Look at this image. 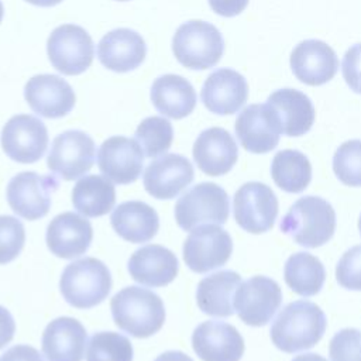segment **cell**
Returning a JSON list of instances; mask_svg holds the SVG:
<instances>
[{
    "label": "cell",
    "mask_w": 361,
    "mask_h": 361,
    "mask_svg": "<svg viewBox=\"0 0 361 361\" xmlns=\"http://www.w3.org/2000/svg\"><path fill=\"white\" fill-rule=\"evenodd\" d=\"M293 75L309 86H320L336 75L338 59L331 47L320 39L299 42L290 54Z\"/></svg>",
    "instance_id": "7402d4cb"
},
{
    "label": "cell",
    "mask_w": 361,
    "mask_h": 361,
    "mask_svg": "<svg viewBox=\"0 0 361 361\" xmlns=\"http://www.w3.org/2000/svg\"><path fill=\"white\" fill-rule=\"evenodd\" d=\"M135 140L141 145L144 155L148 158H155L164 155L172 145L173 128L172 124L158 116L144 118L137 130Z\"/></svg>",
    "instance_id": "d6a6232c"
},
{
    "label": "cell",
    "mask_w": 361,
    "mask_h": 361,
    "mask_svg": "<svg viewBox=\"0 0 361 361\" xmlns=\"http://www.w3.org/2000/svg\"><path fill=\"white\" fill-rule=\"evenodd\" d=\"M235 223L251 234L272 228L278 216V199L274 190L261 182H247L234 193Z\"/></svg>",
    "instance_id": "8fae6325"
},
{
    "label": "cell",
    "mask_w": 361,
    "mask_h": 361,
    "mask_svg": "<svg viewBox=\"0 0 361 361\" xmlns=\"http://www.w3.org/2000/svg\"><path fill=\"white\" fill-rule=\"evenodd\" d=\"M0 141L8 158L20 164H34L47 151L48 131L35 116L16 114L4 124Z\"/></svg>",
    "instance_id": "4fadbf2b"
},
{
    "label": "cell",
    "mask_w": 361,
    "mask_h": 361,
    "mask_svg": "<svg viewBox=\"0 0 361 361\" xmlns=\"http://www.w3.org/2000/svg\"><path fill=\"white\" fill-rule=\"evenodd\" d=\"M113 320L118 329L135 338H147L158 333L165 322L162 299L141 286H127L110 300Z\"/></svg>",
    "instance_id": "7a4b0ae2"
},
{
    "label": "cell",
    "mask_w": 361,
    "mask_h": 361,
    "mask_svg": "<svg viewBox=\"0 0 361 361\" xmlns=\"http://www.w3.org/2000/svg\"><path fill=\"white\" fill-rule=\"evenodd\" d=\"M209 4L219 16L234 17L247 7L248 0H209Z\"/></svg>",
    "instance_id": "60d3db41"
},
{
    "label": "cell",
    "mask_w": 361,
    "mask_h": 361,
    "mask_svg": "<svg viewBox=\"0 0 361 361\" xmlns=\"http://www.w3.org/2000/svg\"><path fill=\"white\" fill-rule=\"evenodd\" d=\"M86 338V329L79 320L62 316L45 327L42 353L48 361H82Z\"/></svg>",
    "instance_id": "d4e9b609"
},
{
    "label": "cell",
    "mask_w": 361,
    "mask_h": 361,
    "mask_svg": "<svg viewBox=\"0 0 361 361\" xmlns=\"http://www.w3.org/2000/svg\"><path fill=\"white\" fill-rule=\"evenodd\" d=\"M331 361H361V333L357 329H343L330 340Z\"/></svg>",
    "instance_id": "8d00e7d4"
},
{
    "label": "cell",
    "mask_w": 361,
    "mask_h": 361,
    "mask_svg": "<svg viewBox=\"0 0 361 361\" xmlns=\"http://www.w3.org/2000/svg\"><path fill=\"white\" fill-rule=\"evenodd\" d=\"M131 341L116 331L94 333L86 351V361H133Z\"/></svg>",
    "instance_id": "836d02e7"
},
{
    "label": "cell",
    "mask_w": 361,
    "mask_h": 361,
    "mask_svg": "<svg viewBox=\"0 0 361 361\" xmlns=\"http://www.w3.org/2000/svg\"><path fill=\"white\" fill-rule=\"evenodd\" d=\"M172 51L178 62L189 69L203 71L214 66L224 51L220 31L210 23L190 20L178 27Z\"/></svg>",
    "instance_id": "5b68a950"
},
{
    "label": "cell",
    "mask_w": 361,
    "mask_h": 361,
    "mask_svg": "<svg viewBox=\"0 0 361 361\" xmlns=\"http://www.w3.org/2000/svg\"><path fill=\"white\" fill-rule=\"evenodd\" d=\"M155 361H193L188 354L182 351H165L155 358Z\"/></svg>",
    "instance_id": "7bdbcfd3"
},
{
    "label": "cell",
    "mask_w": 361,
    "mask_h": 361,
    "mask_svg": "<svg viewBox=\"0 0 361 361\" xmlns=\"http://www.w3.org/2000/svg\"><path fill=\"white\" fill-rule=\"evenodd\" d=\"M147 45L134 30L116 28L107 32L97 45L100 63L114 72L124 73L138 68L145 59Z\"/></svg>",
    "instance_id": "603a6c76"
},
{
    "label": "cell",
    "mask_w": 361,
    "mask_h": 361,
    "mask_svg": "<svg viewBox=\"0 0 361 361\" xmlns=\"http://www.w3.org/2000/svg\"><path fill=\"white\" fill-rule=\"evenodd\" d=\"M179 271L176 255L164 245L148 244L128 259L130 276L145 286L161 288L171 283Z\"/></svg>",
    "instance_id": "cb8c5ba5"
},
{
    "label": "cell",
    "mask_w": 361,
    "mask_h": 361,
    "mask_svg": "<svg viewBox=\"0 0 361 361\" xmlns=\"http://www.w3.org/2000/svg\"><path fill=\"white\" fill-rule=\"evenodd\" d=\"M16 323L11 313L0 305V348L6 347L14 337Z\"/></svg>",
    "instance_id": "b9f144b4"
},
{
    "label": "cell",
    "mask_w": 361,
    "mask_h": 361,
    "mask_svg": "<svg viewBox=\"0 0 361 361\" xmlns=\"http://www.w3.org/2000/svg\"><path fill=\"white\" fill-rule=\"evenodd\" d=\"M333 171L347 186H361V140L343 142L333 157Z\"/></svg>",
    "instance_id": "e575fe53"
},
{
    "label": "cell",
    "mask_w": 361,
    "mask_h": 361,
    "mask_svg": "<svg viewBox=\"0 0 361 361\" xmlns=\"http://www.w3.org/2000/svg\"><path fill=\"white\" fill-rule=\"evenodd\" d=\"M0 361H44L39 351L27 344H17L1 354Z\"/></svg>",
    "instance_id": "ab89813d"
},
{
    "label": "cell",
    "mask_w": 361,
    "mask_h": 361,
    "mask_svg": "<svg viewBox=\"0 0 361 361\" xmlns=\"http://www.w3.org/2000/svg\"><path fill=\"white\" fill-rule=\"evenodd\" d=\"M58 186L59 183L52 175L21 172L13 176L7 185V203L17 216L25 220H38L49 212L51 199Z\"/></svg>",
    "instance_id": "ba28073f"
},
{
    "label": "cell",
    "mask_w": 361,
    "mask_h": 361,
    "mask_svg": "<svg viewBox=\"0 0 361 361\" xmlns=\"http://www.w3.org/2000/svg\"><path fill=\"white\" fill-rule=\"evenodd\" d=\"M228 213L227 192L213 182L192 186L175 204V220L185 231H192L203 224H224Z\"/></svg>",
    "instance_id": "8992f818"
},
{
    "label": "cell",
    "mask_w": 361,
    "mask_h": 361,
    "mask_svg": "<svg viewBox=\"0 0 361 361\" xmlns=\"http://www.w3.org/2000/svg\"><path fill=\"white\" fill-rule=\"evenodd\" d=\"M327 326L324 312L313 302L295 300L288 303L271 324L269 336L283 353L309 350L323 337Z\"/></svg>",
    "instance_id": "6da1fadb"
},
{
    "label": "cell",
    "mask_w": 361,
    "mask_h": 361,
    "mask_svg": "<svg viewBox=\"0 0 361 361\" xmlns=\"http://www.w3.org/2000/svg\"><path fill=\"white\" fill-rule=\"evenodd\" d=\"M292 361H327L324 357L314 354V353H306V354H300L296 355Z\"/></svg>",
    "instance_id": "ee69618b"
},
{
    "label": "cell",
    "mask_w": 361,
    "mask_h": 361,
    "mask_svg": "<svg viewBox=\"0 0 361 361\" xmlns=\"http://www.w3.org/2000/svg\"><path fill=\"white\" fill-rule=\"evenodd\" d=\"M286 285L300 296H313L320 292L326 279L322 261L309 252L292 254L283 267Z\"/></svg>",
    "instance_id": "4dcf8cb0"
},
{
    "label": "cell",
    "mask_w": 361,
    "mask_h": 361,
    "mask_svg": "<svg viewBox=\"0 0 361 361\" xmlns=\"http://www.w3.org/2000/svg\"><path fill=\"white\" fill-rule=\"evenodd\" d=\"M231 252L233 240L219 224H203L193 228L183 243V261L190 271L197 274L223 267Z\"/></svg>",
    "instance_id": "30bf717a"
},
{
    "label": "cell",
    "mask_w": 361,
    "mask_h": 361,
    "mask_svg": "<svg viewBox=\"0 0 361 361\" xmlns=\"http://www.w3.org/2000/svg\"><path fill=\"white\" fill-rule=\"evenodd\" d=\"M195 171L188 158L179 154H164L144 171L145 190L155 199H173L192 183Z\"/></svg>",
    "instance_id": "e0dca14e"
},
{
    "label": "cell",
    "mask_w": 361,
    "mask_h": 361,
    "mask_svg": "<svg viewBox=\"0 0 361 361\" xmlns=\"http://www.w3.org/2000/svg\"><path fill=\"white\" fill-rule=\"evenodd\" d=\"M118 1H127V0H118Z\"/></svg>",
    "instance_id": "c3c4849f"
},
{
    "label": "cell",
    "mask_w": 361,
    "mask_h": 361,
    "mask_svg": "<svg viewBox=\"0 0 361 361\" xmlns=\"http://www.w3.org/2000/svg\"><path fill=\"white\" fill-rule=\"evenodd\" d=\"M47 52L58 72L73 76L83 73L92 65L94 45L85 28L76 24H63L51 32Z\"/></svg>",
    "instance_id": "52a82bcc"
},
{
    "label": "cell",
    "mask_w": 361,
    "mask_h": 361,
    "mask_svg": "<svg viewBox=\"0 0 361 361\" xmlns=\"http://www.w3.org/2000/svg\"><path fill=\"white\" fill-rule=\"evenodd\" d=\"M24 97L34 113L45 118H59L71 113L76 97L72 86L56 75H35L24 86Z\"/></svg>",
    "instance_id": "9a60e30c"
},
{
    "label": "cell",
    "mask_w": 361,
    "mask_h": 361,
    "mask_svg": "<svg viewBox=\"0 0 361 361\" xmlns=\"http://www.w3.org/2000/svg\"><path fill=\"white\" fill-rule=\"evenodd\" d=\"M234 130L244 149L252 154H267L279 142L281 127L267 103L247 106L238 114Z\"/></svg>",
    "instance_id": "2e32d148"
},
{
    "label": "cell",
    "mask_w": 361,
    "mask_h": 361,
    "mask_svg": "<svg viewBox=\"0 0 361 361\" xmlns=\"http://www.w3.org/2000/svg\"><path fill=\"white\" fill-rule=\"evenodd\" d=\"M341 71L350 89L361 94V44L353 45L345 52L341 63Z\"/></svg>",
    "instance_id": "f35d334b"
},
{
    "label": "cell",
    "mask_w": 361,
    "mask_h": 361,
    "mask_svg": "<svg viewBox=\"0 0 361 361\" xmlns=\"http://www.w3.org/2000/svg\"><path fill=\"white\" fill-rule=\"evenodd\" d=\"M93 138L80 130H68L56 135L47 157V166L63 180L85 175L94 164Z\"/></svg>",
    "instance_id": "9c48e42d"
},
{
    "label": "cell",
    "mask_w": 361,
    "mask_h": 361,
    "mask_svg": "<svg viewBox=\"0 0 361 361\" xmlns=\"http://www.w3.org/2000/svg\"><path fill=\"white\" fill-rule=\"evenodd\" d=\"M337 282L350 290H361V245L347 250L336 267Z\"/></svg>",
    "instance_id": "74e56055"
},
{
    "label": "cell",
    "mask_w": 361,
    "mask_h": 361,
    "mask_svg": "<svg viewBox=\"0 0 361 361\" xmlns=\"http://www.w3.org/2000/svg\"><path fill=\"white\" fill-rule=\"evenodd\" d=\"M110 223L123 240L133 244L152 240L159 228V219L155 209L141 200L120 203L113 209Z\"/></svg>",
    "instance_id": "4316f807"
},
{
    "label": "cell",
    "mask_w": 361,
    "mask_h": 361,
    "mask_svg": "<svg viewBox=\"0 0 361 361\" xmlns=\"http://www.w3.org/2000/svg\"><path fill=\"white\" fill-rule=\"evenodd\" d=\"M192 347L202 361H240L244 354L238 330L220 320L200 323L193 330Z\"/></svg>",
    "instance_id": "ac0fdd59"
},
{
    "label": "cell",
    "mask_w": 361,
    "mask_h": 361,
    "mask_svg": "<svg viewBox=\"0 0 361 361\" xmlns=\"http://www.w3.org/2000/svg\"><path fill=\"white\" fill-rule=\"evenodd\" d=\"M271 175L278 188L288 193L303 192L312 179V165L305 154L296 149H283L275 154Z\"/></svg>",
    "instance_id": "1f68e13d"
},
{
    "label": "cell",
    "mask_w": 361,
    "mask_h": 361,
    "mask_svg": "<svg viewBox=\"0 0 361 361\" xmlns=\"http://www.w3.org/2000/svg\"><path fill=\"white\" fill-rule=\"evenodd\" d=\"M59 289L71 306L90 309L107 298L111 289V275L104 262L85 257L65 267Z\"/></svg>",
    "instance_id": "277c9868"
},
{
    "label": "cell",
    "mask_w": 361,
    "mask_h": 361,
    "mask_svg": "<svg viewBox=\"0 0 361 361\" xmlns=\"http://www.w3.org/2000/svg\"><path fill=\"white\" fill-rule=\"evenodd\" d=\"M196 92L183 76L166 73L157 78L151 86V102L154 107L169 118H183L196 106Z\"/></svg>",
    "instance_id": "83f0119b"
},
{
    "label": "cell",
    "mask_w": 361,
    "mask_h": 361,
    "mask_svg": "<svg viewBox=\"0 0 361 361\" xmlns=\"http://www.w3.org/2000/svg\"><path fill=\"white\" fill-rule=\"evenodd\" d=\"M282 303L279 285L262 275L252 276L240 283L234 293L233 306L238 317L248 326H265Z\"/></svg>",
    "instance_id": "7c38bea8"
},
{
    "label": "cell",
    "mask_w": 361,
    "mask_h": 361,
    "mask_svg": "<svg viewBox=\"0 0 361 361\" xmlns=\"http://www.w3.org/2000/svg\"><path fill=\"white\" fill-rule=\"evenodd\" d=\"M267 104L275 113L281 134L299 137L307 133L314 123V107L310 99L296 89H279L274 92Z\"/></svg>",
    "instance_id": "484cf974"
},
{
    "label": "cell",
    "mask_w": 361,
    "mask_h": 361,
    "mask_svg": "<svg viewBox=\"0 0 361 361\" xmlns=\"http://www.w3.org/2000/svg\"><path fill=\"white\" fill-rule=\"evenodd\" d=\"M34 6H39V7H52L59 4L62 0H25Z\"/></svg>",
    "instance_id": "f6af8a7d"
},
{
    "label": "cell",
    "mask_w": 361,
    "mask_h": 361,
    "mask_svg": "<svg viewBox=\"0 0 361 361\" xmlns=\"http://www.w3.org/2000/svg\"><path fill=\"white\" fill-rule=\"evenodd\" d=\"M358 230H360V234H361V216H360V220H358Z\"/></svg>",
    "instance_id": "7dc6e473"
},
{
    "label": "cell",
    "mask_w": 361,
    "mask_h": 361,
    "mask_svg": "<svg viewBox=\"0 0 361 361\" xmlns=\"http://www.w3.org/2000/svg\"><path fill=\"white\" fill-rule=\"evenodd\" d=\"M279 228L296 244L317 248L326 244L336 230L333 206L319 196L298 199L281 220Z\"/></svg>",
    "instance_id": "3957f363"
},
{
    "label": "cell",
    "mask_w": 361,
    "mask_h": 361,
    "mask_svg": "<svg viewBox=\"0 0 361 361\" xmlns=\"http://www.w3.org/2000/svg\"><path fill=\"white\" fill-rule=\"evenodd\" d=\"M241 276L234 271H217L197 283L196 302L199 309L214 317H228L234 313L233 299Z\"/></svg>",
    "instance_id": "f1b7e54d"
},
{
    "label": "cell",
    "mask_w": 361,
    "mask_h": 361,
    "mask_svg": "<svg viewBox=\"0 0 361 361\" xmlns=\"http://www.w3.org/2000/svg\"><path fill=\"white\" fill-rule=\"evenodd\" d=\"M100 172L114 183L130 185L135 182L144 165V151L137 140L114 135L103 141L97 152Z\"/></svg>",
    "instance_id": "5bb4252c"
},
{
    "label": "cell",
    "mask_w": 361,
    "mask_h": 361,
    "mask_svg": "<svg viewBox=\"0 0 361 361\" xmlns=\"http://www.w3.org/2000/svg\"><path fill=\"white\" fill-rule=\"evenodd\" d=\"M25 243L24 224L14 216H0V265L18 257Z\"/></svg>",
    "instance_id": "d590c367"
},
{
    "label": "cell",
    "mask_w": 361,
    "mask_h": 361,
    "mask_svg": "<svg viewBox=\"0 0 361 361\" xmlns=\"http://www.w3.org/2000/svg\"><path fill=\"white\" fill-rule=\"evenodd\" d=\"M192 154L197 168L203 173L221 176L230 172L237 162L238 148L227 130L212 127L197 135Z\"/></svg>",
    "instance_id": "44dd1931"
},
{
    "label": "cell",
    "mask_w": 361,
    "mask_h": 361,
    "mask_svg": "<svg viewBox=\"0 0 361 361\" xmlns=\"http://www.w3.org/2000/svg\"><path fill=\"white\" fill-rule=\"evenodd\" d=\"M93 228L89 220L73 213L65 212L55 216L45 234L49 251L63 259H72L85 254L92 243Z\"/></svg>",
    "instance_id": "ffe728a7"
},
{
    "label": "cell",
    "mask_w": 361,
    "mask_h": 361,
    "mask_svg": "<svg viewBox=\"0 0 361 361\" xmlns=\"http://www.w3.org/2000/svg\"><path fill=\"white\" fill-rule=\"evenodd\" d=\"M3 14H4V7H3V3H1V0H0V23H1V20H3Z\"/></svg>",
    "instance_id": "bcb514c9"
},
{
    "label": "cell",
    "mask_w": 361,
    "mask_h": 361,
    "mask_svg": "<svg viewBox=\"0 0 361 361\" xmlns=\"http://www.w3.org/2000/svg\"><path fill=\"white\" fill-rule=\"evenodd\" d=\"M200 97L209 111L220 116L234 114L247 102L248 85L237 71L220 68L207 76Z\"/></svg>",
    "instance_id": "d6986e66"
},
{
    "label": "cell",
    "mask_w": 361,
    "mask_h": 361,
    "mask_svg": "<svg viewBox=\"0 0 361 361\" xmlns=\"http://www.w3.org/2000/svg\"><path fill=\"white\" fill-rule=\"evenodd\" d=\"M116 203V189L110 179L100 175H86L72 189L73 207L86 217L107 214Z\"/></svg>",
    "instance_id": "f546056e"
}]
</instances>
